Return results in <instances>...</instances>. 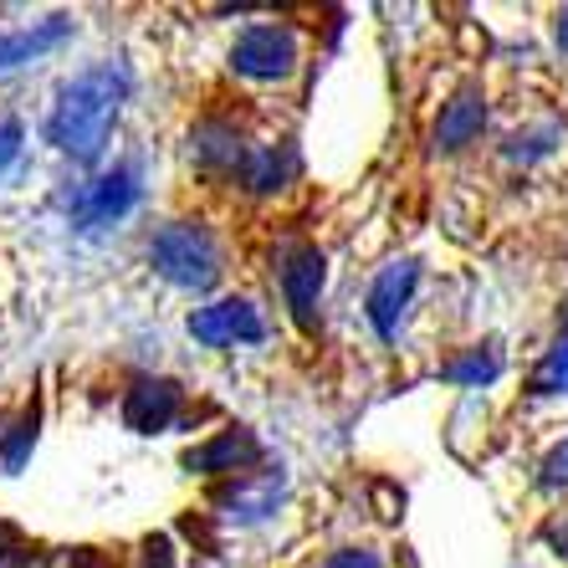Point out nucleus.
Wrapping results in <instances>:
<instances>
[{
    "label": "nucleus",
    "mask_w": 568,
    "mask_h": 568,
    "mask_svg": "<svg viewBox=\"0 0 568 568\" xmlns=\"http://www.w3.org/2000/svg\"><path fill=\"white\" fill-rule=\"evenodd\" d=\"M119 78L113 72H88L62 93V103L52 108V144L67 149L72 159H98L119 119Z\"/></svg>",
    "instance_id": "obj_1"
},
{
    "label": "nucleus",
    "mask_w": 568,
    "mask_h": 568,
    "mask_svg": "<svg viewBox=\"0 0 568 568\" xmlns=\"http://www.w3.org/2000/svg\"><path fill=\"white\" fill-rule=\"evenodd\" d=\"M149 256L154 266L164 272L170 282L180 287H211L215 272H221V252L205 225H190V221H174V225H159L154 241H149Z\"/></svg>",
    "instance_id": "obj_2"
},
{
    "label": "nucleus",
    "mask_w": 568,
    "mask_h": 568,
    "mask_svg": "<svg viewBox=\"0 0 568 568\" xmlns=\"http://www.w3.org/2000/svg\"><path fill=\"white\" fill-rule=\"evenodd\" d=\"M231 62H236L241 78L256 82H282L297 72V37L277 21H262V27H246L241 41L231 47Z\"/></svg>",
    "instance_id": "obj_3"
},
{
    "label": "nucleus",
    "mask_w": 568,
    "mask_h": 568,
    "mask_svg": "<svg viewBox=\"0 0 568 568\" xmlns=\"http://www.w3.org/2000/svg\"><path fill=\"white\" fill-rule=\"evenodd\" d=\"M190 333H195L200 344H211V348H236V344H256V338L266 333V323H262V313H256L252 303H241V297H221V303L190 313Z\"/></svg>",
    "instance_id": "obj_4"
},
{
    "label": "nucleus",
    "mask_w": 568,
    "mask_h": 568,
    "mask_svg": "<svg viewBox=\"0 0 568 568\" xmlns=\"http://www.w3.org/2000/svg\"><path fill=\"white\" fill-rule=\"evenodd\" d=\"M174 415H180V389L174 384H139L123 399V420L133 430H164Z\"/></svg>",
    "instance_id": "obj_5"
},
{
    "label": "nucleus",
    "mask_w": 568,
    "mask_h": 568,
    "mask_svg": "<svg viewBox=\"0 0 568 568\" xmlns=\"http://www.w3.org/2000/svg\"><path fill=\"white\" fill-rule=\"evenodd\" d=\"M317 287H323V256L317 252H297L287 266H282V292H287L292 313H313Z\"/></svg>",
    "instance_id": "obj_6"
},
{
    "label": "nucleus",
    "mask_w": 568,
    "mask_h": 568,
    "mask_svg": "<svg viewBox=\"0 0 568 568\" xmlns=\"http://www.w3.org/2000/svg\"><path fill=\"white\" fill-rule=\"evenodd\" d=\"M481 123H487V103L466 93V98H456V103H446L440 139H446V149H462V144H471L476 133H481Z\"/></svg>",
    "instance_id": "obj_7"
},
{
    "label": "nucleus",
    "mask_w": 568,
    "mask_h": 568,
    "mask_svg": "<svg viewBox=\"0 0 568 568\" xmlns=\"http://www.w3.org/2000/svg\"><path fill=\"white\" fill-rule=\"evenodd\" d=\"M538 389H542V395H558V389H568V333L558 338L554 354L542 358V369H538Z\"/></svg>",
    "instance_id": "obj_8"
},
{
    "label": "nucleus",
    "mask_w": 568,
    "mask_h": 568,
    "mask_svg": "<svg viewBox=\"0 0 568 568\" xmlns=\"http://www.w3.org/2000/svg\"><path fill=\"white\" fill-rule=\"evenodd\" d=\"M16 154H21V129H16V123H0V174L16 164Z\"/></svg>",
    "instance_id": "obj_9"
}]
</instances>
